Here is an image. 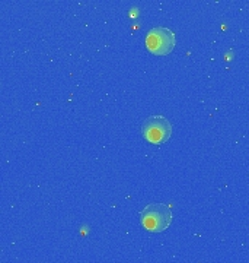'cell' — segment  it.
Segmentation results:
<instances>
[{"mask_svg":"<svg viewBox=\"0 0 249 263\" xmlns=\"http://www.w3.org/2000/svg\"><path fill=\"white\" fill-rule=\"evenodd\" d=\"M141 224L152 233H162L172 224V211L165 203H150L141 211Z\"/></svg>","mask_w":249,"mask_h":263,"instance_id":"1","label":"cell"},{"mask_svg":"<svg viewBox=\"0 0 249 263\" xmlns=\"http://www.w3.org/2000/svg\"><path fill=\"white\" fill-rule=\"evenodd\" d=\"M176 38L174 31L165 27L152 28L146 35V47L155 56H166L175 48Z\"/></svg>","mask_w":249,"mask_h":263,"instance_id":"2","label":"cell"},{"mask_svg":"<svg viewBox=\"0 0 249 263\" xmlns=\"http://www.w3.org/2000/svg\"><path fill=\"white\" fill-rule=\"evenodd\" d=\"M141 135L150 143L160 145L169 141L172 135V124L163 116H150L141 124Z\"/></svg>","mask_w":249,"mask_h":263,"instance_id":"3","label":"cell"}]
</instances>
